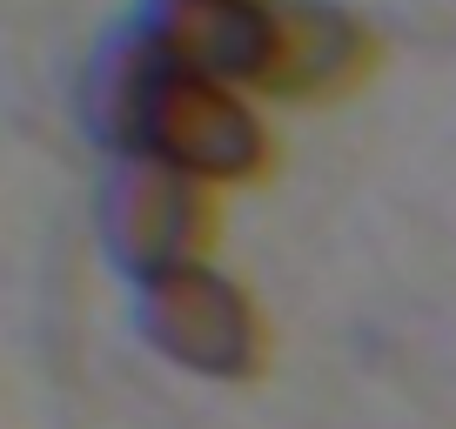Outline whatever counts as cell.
<instances>
[{"label":"cell","instance_id":"obj_1","mask_svg":"<svg viewBox=\"0 0 456 429\" xmlns=\"http://www.w3.org/2000/svg\"><path fill=\"white\" fill-rule=\"evenodd\" d=\"M81 128L101 155H142L195 174L208 188H242L269 168L275 134L262 115V94L222 74H201L168 61L134 20L94 41L74 87Z\"/></svg>","mask_w":456,"mask_h":429},{"label":"cell","instance_id":"obj_2","mask_svg":"<svg viewBox=\"0 0 456 429\" xmlns=\"http://www.w3.org/2000/svg\"><path fill=\"white\" fill-rule=\"evenodd\" d=\"M215 195L222 188L195 182V174L168 168V161L114 155L94 188V242L114 269L134 282L215 262Z\"/></svg>","mask_w":456,"mask_h":429},{"label":"cell","instance_id":"obj_3","mask_svg":"<svg viewBox=\"0 0 456 429\" xmlns=\"http://www.w3.org/2000/svg\"><path fill=\"white\" fill-rule=\"evenodd\" d=\"M134 336L161 362L201 376V383H248L269 356V315L235 275L215 262L134 282Z\"/></svg>","mask_w":456,"mask_h":429},{"label":"cell","instance_id":"obj_4","mask_svg":"<svg viewBox=\"0 0 456 429\" xmlns=\"http://www.w3.org/2000/svg\"><path fill=\"white\" fill-rule=\"evenodd\" d=\"M376 28L349 0H275L269 28V68H262V101H349L376 74Z\"/></svg>","mask_w":456,"mask_h":429},{"label":"cell","instance_id":"obj_5","mask_svg":"<svg viewBox=\"0 0 456 429\" xmlns=\"http://www.w3.org/2000/svg\"><path fill=\"white\" fill-rule=\"evenodd\" d=\"M128 20L182 68L262 87L275 0H134Z\"/></svg>","mask_w":456,"mask_h":429}]
</instances>
